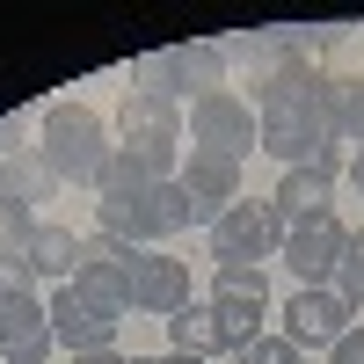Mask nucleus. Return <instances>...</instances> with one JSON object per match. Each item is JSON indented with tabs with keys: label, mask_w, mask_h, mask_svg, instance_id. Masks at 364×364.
<instances>
[{
	"label": "nucleus",
	"mask_w": 364,
	"mask_h": 364,
	"mask_svg": "<svg viewBox=\"0 0 364 364\" xmlns=\"http://www.w3.org/2000/svg\"><path fill=\"white\" fill-rule=\"evenodd\" d=\"M255 139L284 168H343L336 139V80L321 66H291L269 95H255Z\"/></svg>",
	"instance_id": "f257e3e1"
},
{
	"label": "nucleus",
	"mask_w": 364,
	"mask_h": 364,
	"mask_svg": "<svg viewBox=\"0 0 364 364\" xmlns=\"http://www.w3.org/2000/svg\"><path fill=\"white\" fill-rule=\"evenodd\" d=\"M95 219H102V233L109 240H124V248H154V240H168V233H182V226H197L204 211L190 204V190L168 175V182H154L124 146L109 154V168H102V182H95Z\"/></svg>",
	"instance_id": "f03ea898"
},
{
	"label": "nucleus",
	"mask_w": 364,
	"mask_h": 364,
	"mask_svg": "<svg viewBox=\"0 0 364 364\" xmlns=\"http://www.w3.org/2000/svg\"><path fill=\"white\" fill-rule=\"evenodd\" d=\"M109 154H117V146H109V124H102L87 102H51V109H44V124H37V161L58 175V190H66V182H73V190H95L102 168H109Z\"/></svg>",
	"instance_id": "7ed1b4c3"
},
{
	"label": "nucleus",
	"mask_w": 364,
	"mask_h": 364,
	"mask_svg": "<svg viewBox=\"0 0 364 364\" xmlns=\"http://www.w3.org/2000/svg\"><path fill=\"white\" fill-rule=\"evenodd\" d=\"M117 139H124V154H132L146 175H154V182H168L175 161H182V109H175L168 95H139V87H124Z\"/></svg>",
	"instance_id": "20e7f679"
},
{
	"label": "nucleus",
	"mask_w": 364,
	"mask_h": 364,
	"mask_svg": "<svg viewBox=\"0 0 364 364\" xmlns=\"http://www.w3.org/2000/svg\"><path fill=\"white\" fill-rule=\"evenodd\" d=\"M284 248V219L269 204H255V197H240V204H226L219 219H211V262H269Z\"/></svg>",
	"instance_id": "39448f33"
},
{
	"label": "nucleus",
	"mask_w": 364,
	"mask_h": 364,
	"mask_svg": "<svg viewBox=\"0 0 364 364\" xmlns=\"http://www.w3.org/2000/svg\"><path fill=\"white\" fill-rule=\"evenodd\" d=\"M357 328V299H343L336 284H299V299L284 306V343L299 350H336Z\"/></svg>",
	"instance_id": "423d86ee"
},
{
	"label": "nucleus",
	"mask_w": 364,
	"mask_h": 364,
	"mask_svg": "<svg viewBox=\"0 0 364 364\" xmlns=\"http://www.w3.org/2000/svg\"><path fill=\"white\" fill-rule=\"evenodd\" d=\"M124 306H139V314H182V306H190V262H175L168 248H132L124 255Z\"/></svg>",
	"instance_id": "0eeeda50"
},
{
	"label": "nucleus",
	"mask_w": 364,
	"mask_h": 364,
	"mask_svg": "<svg viewBox=\"0 0 364 364\" xmlns=\"http://www.w3.org/2000/svg\"><path fill=\"white\" fill-rule=\"evenodd\" d=\"M44 306H51V336H58V350H66V357L117 350V321H124V314H109V306H95V299H80L73 284H58Z\"/></svg>",
	"instance_id": "6e6552de"
},
{
	"label": "nucleus",
	"mask_w": 364,
	"mask_h": 364,
	"mask_svg": "<svg viewBox=\"0 0 364 364\" xmlns=\"http://www.w3.org/2000/svg\"><path fill=\"white\" fill-rule=\"evenodd\" d=\"M190 146H204V154H226V161H248L255 154V117L240 95H204L190 102Z\"/></svg>",
	"instance_id": "1a4fd4ad"
},
{
	"label": "nucleus",
	"mask_w": 364,
	"mask_h": 364,
	"mask_svg": "<svg viewBox=\"0 0 364 364\" xmlns=\"http://www.w3.org/2000/svg\"><path fill=\"white\" fill-rule=\"evenodd\" d=\"M284 269L299 284H336V269L350 255V226L343 219H314V226H284Z\"/></svg>",
	"instance_id": "9d476101"
},
{
	"label": "nucleus",
	"mask_w": 364,
	"mask_h": 364,
	"mask_svg": "<svg viewBox=\"0 0 364 364\" xmlns=\"http://www.w3.org/2000/svg\"><path fill=\"white\" fill-rule=\"evenodd\" d=\"M58 350L51 336V306L37 291H15V299H0V357H15V364H44Z\"/></svg>",
	"instance_id": "9b49d317"
},
{
	"label": "nucleus",
	"mask_w": 364,
	"mask_h": 364,
	"mask_svg": "<svg viewBox=\"0 0 364 364\" xmlns=\"http://www.w3.org/2000/svg\"><path fill=\"white\" fill-rule=\"evenodd\" d=\"M284 226H314V219H336V168H284L277 197H269Z\"/></svg>",
	"instance_id": "f8f14e48"
},
{
	"label": "nucleus",
	"mask_w": 364,
	"mask_h": 364,
	"mask_svg": "<svg viewBox=\"0 0 364 364\" xmlns=\"http://www.w3.org/2000/svg\"><path fill=\"white\" fill-rule=\"evenodd\" d=\"M182 190H190V204L204 211V219H219L226 204H240V161L226 154H204V146H190V161H182Z\"/></svg>",
	"instance_id": "ddd939ff"
},
{
	"label": "nucleus",
	"mask_w": 364,
	"mask_h": 364,
	"mask_svg": "<svg viewBox=\"0 0 364 364\" xmlns=\"http://www.w3.org/2000/svg\"><path fill=\"white\" fill-rule=\"evenodd\" d=\"M175 51V95H226V44L219 37H197V44H168Z\"/></svg>",
	"instance_id": "4468645a"
},
{
	"label": "nucleus",
	"mask_w": 364,
	"mask_h": 364,
	"mask_svg": "<svg viewBox=\"0 0 364 364\" xmlns=\"http://www.w3.org/2000/svg\"><path fill=\"white\" fill-rule=\"evenodd\" d=\"M262 314H269V299H255V291H211V321H219V343L233 357L262 343Z\"/></svg>",
	"instance_id": "2eb2a0df"
},
{
	"label": "nucleus",
	"mask_w": 364,
	"mask_h": 364,
	"mask_svg": "<svg viewBox=\"0 0 364 364\" xmlns=\"http://www.w3.org/2000/svg\"><path fill=\"white\" fill-rule=\"evenodd\" d=\"M29 269H37V277H58V284H73V269H80V233L73 226H37V240H29Z\"/></svg>",
	"instance_id": "dca6fc26"
},
{
	"label": "nucleus",
	"mask_w": 364,
	"mask_h": 364,
	"mask_svg": "<svg viewBox=\"0 0 364 364\" xmlns=\"http://www.w3.org/2000/svg\"><path fill=\"white\" fill-rule=\"evenodd\" d=\"M168 343H175V357H219L226 343H219V321H211V306H197V299H190V306H182V314H168Z\"/></svg>",
	"instance_id": "f3484780"
},
{
	"label": "nucleus",
	"mask_w": 364,
	"mask_h": 364,
	"mask_svg": "<svg viewBox=\"0 0 364 364\" xmlns=\"http://www.w3.org/2000/svg\"><path fill=\"white\" fill-rule=\"evenodd\" d=\"M0 197H15V204H29V211H37V204H51L58 197V175L44 168V161H0Z\"/></svg>",
	"instance_id": "a211bd4d"
},
{
	"label": "nucleus",
	"mask_w": 364,
	"mask_h": 364,
	"mask_svg": "<svg viewBox=\"0 0 364 364\" xmlns=\"http://www.w3.org/2000/svg\"><path fill=\"white\" fill-rule=\"evenodd\" d=\"M336 139L343 146L364 139V73H343L336 80Z\"/></svg>",
	"instance_id": "6ab92c4d"
},
{
	"label": "nucleus",
	"mask_w": 364,
	"mask_h": 364,
	"mask_svg": "<svg viewBox=\"0 0 364 364\" xmlns=\"http://www.w3.org/2000/svg\"><path fill=\"white\" fill-rule=\"evenodd\" d=\"M37 211H29V204H15V197H0V255H22L29 248V240H37Z\"/></svg>",
	"instance_id": "aec40b11"
},
{
	"label": "nucleus",
	"mask_w": 364,
	"mask_h": 364,
	"mask_svg": "<svg viewBox=\"0 0 364 364\" xmlns=\"http://www.w3.org/2000/svg\"><path fill=\"white\" fill-rule=\"evenodd\" d=\"M211 291H255V299H269V277L255 262H219L211 269Z\"/></svg>",
	"instance_id": "412c9836"
},
{
	"label": "nucleus",
	"mask_w": 364,
	"mask_h": 364,
	"mask_svg": "<svg viewBox=\"0 0 364 364\" xmlns=\"http://www.w3.org/2000/svg\"><path fill=\"white\" fill-rule=\"evenodd\" d=\"M233 364H306V350L299 343H284V336H262V343H248Z\"/></svg>",
	"instance_id": "4be33fe9"
},
{
	"label": "nucleus",
	"mask_w": 364,
	"mask_h": 364,
	"mask_svg": "<svg viewBox=\"0 0 364 364\" xmlns=\"http://www.w3.org/2000/svg\"><path fill=\"white\" fill-rule=\"evenodd\" d=\"M336 291L364 306V226L350 233V255H343V269H336Z\"/></svg>",
	"instance_id": "5701e85b"
},
{
	"label": "nucleus",
	"mask_w": 364,
	"mask_h": 364,
	"mask_svg": "<svg viewBox=\"0 0 364 364\" xmlns=\"http://www.w3.org/2000/svg\"><path fill=\"white\" fill-rule=\"evenodd\" d=\"M328 357H336V364H364V321H357V328H350V336L328 350Z\"/></svg>",
	"instance_id": "b1692460"
},
{
	"label": "nucleus",
	"mask_w": 364,
	"mask_h": 364,
	"mask_svg": "<svg viewBox=\"0 0 364 364\" xmlns=\"http://www.w3.org/2000/svg\"><path fill=\"white\" fill-rule=\"evenodd\" d=\"M66 364H132L124 350H87V357H66Z\"/></svg>",
	"instance_id": "393cba45"
},
{
	"label": "nucleus",
	"mask_w": 364,
	"mask_h": 364,
	"mask_svg": "<svg viewBox=\"0 0 364 364\" xmlns=\"http://www.w3.org/2000/svg\"><path fill=\"white\" fill-rule=\"evenodd\" d=\"M350 182H357V197H364V139L350 146Z\"/></svg>",
	"instance_id": "a878e982"
},
{
	"label": "nucleus",
	"mask_w": 364,
	"mask_h": 364,
	"mask_svg": "<svg viewBox=\"0 0 364 364\" xmlns=\"http://www.w3.org/2000/svg\"><path fill=\"white\" fill-rule=\"evenodd\" d=\"M154 364H204V357H175V350H168V357H154Z\"/></svg>",
	"instance_id": "bb28decb"
},
{
	"label": "nucleus",
	"mask_w": 364,
	"mask_h": 364,
	"mask_svg": "<svg viewBox=\"0 0 364 364\" xmlns=\"http://www.w3.org/2000/svg\"><path fill=\"white\" fill-rule=\"evenodd\" d=\"M132 364H154V357H132Z\"/></svg>",
	"instance_id": "cd10ccee"
}]
</instances>
